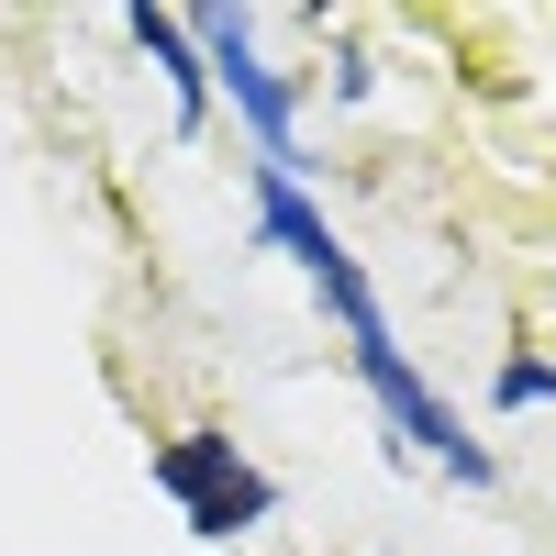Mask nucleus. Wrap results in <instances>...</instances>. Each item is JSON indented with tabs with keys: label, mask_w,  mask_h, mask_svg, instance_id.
I'll use <instances>...</instances> for the list:
<instances>
[{
	"label": "nucleus",
	"mask_w": 556,
	"mask_h": 556,
	"mask_svg": "<svg viewBox=\"0 0 556 556\" xmlns=\"http://www.w3.org/2000/svg\"><path fill=\"white\" fill-rule=\"evenodd\" d=\"M156 490H167L178 513H190V534H212V545H235V534H256V523L278 513V479L245 468L235 434H167V445H156Z\"/></svg>",
	"instance_id": "1"
},
{
	"label": "nucleus",
	"mask_w": 556,
	"mask_h": 556,
	"mask_svg": "<svg viewBox=\"0 0 556 556\" xmlns=\"http://www.w3.org/2000/svg\"><path fill=\"white\" fill-rule=\"evenodd\" d=\"M356 379L379 390V412H390L401 456H434V468H445L456 490H490V479H501V456H490V445H479L468 424H456V412H445V401H434L424 379H412V356H401L390 334H379V345H356Z\"/></svg>",
	"instance_id": "2"
},
{
	"label": "nucleus",
	"mask_w": 556,
	"mask_h": 556,
	"mask_svg": "<svg viewBox=\"0 0 556 556\" xmlns=\"http://www.w3.org/2000/svg\"><path fill=\"white\" fill-rule=\"evenodd\" d=\"M190 45H201V67H212V89H223V101L245 112V134H256V156H267V167H301V134H290V112H301V89L256 67V23H245V12H190Z\"/></svg>",
	"instance_id": "3"
},
{
	"label": "nucleus",
	"mask_w": 556,
	"mask_h": 556,
	"mask_svg": "<svg viewBox=\"0 0 556 556\" xmlns=\"http://www.w3.org/2000/svg\"><path fill=\"white\" fill-rule=\"evenodd\" d=\"M123 34L167 67V89H178V134H201V123H212V67H201L190 23H178V12H123Z\"/></svg>",
	"instance_id": "4"
},
{
	"label": "nucleus",
	"mask_w": 556,
	"mask_h": 556,
	"mask_svg": "<svg viewBox=\"0 0 556 556\" xmlns=\"http://www.w3.org/2000/svg\"><path fill=\"white\" fill-rule=\"evenodd\" d=\"M490 401H501V412H523V401H556V367H545V356H513V367L490 379Z\"/></svg>",
	"instance_id": "5"
}]
</instances>
